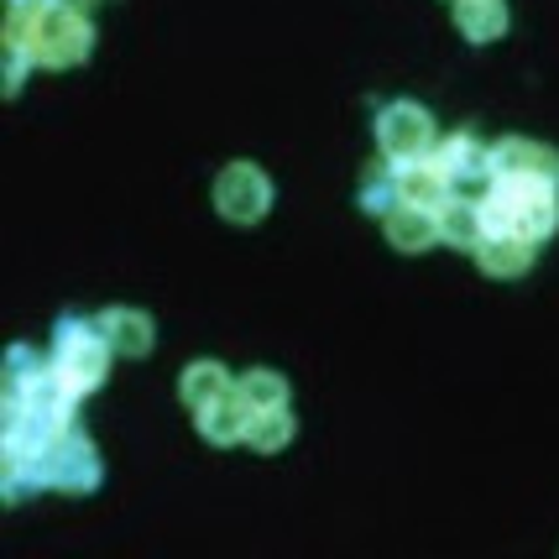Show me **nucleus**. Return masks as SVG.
I'll return each instance as SVG.
<instances>
[{"label":"nucleus","mask_w":559,"mask_h":559,"mask_svg":"<svg viewBox=\"0 0 559 559\" xmlns=\"http://www.w3.org/2000/svg\"><path fill=\"white\" fill-rule=\"evenodd\" d=\"M5 43H22L37 69H79L95 52V26L79 5L52 0L43 11H11L5 16Z\"/></svg>","instance_id":"nucleus-1"},{"label":"nucleus","mask_w":559,"mask_h":559,"mask_svg":"<svg viewBox=\"0 0 559 559\" xmlns=\"http://www.w3.org/2000/svg\"><path fill=\"white\" fill-rule=\"evenodd\" d=\"M481 215H487V236H523V241L544 246L559 230V183L497 173L487 183Z\"/></svg>","instance_id":"nucleus-2"},{"label":"nucleus","mask_w":559,"mask_h":559,"mask_svg":"<svg viewBox=\"0 0 559 559\" xmlns=\"http://www.w3.org/2000/svg\"><path fill=\"white\" fill-rule=\"evenodd\" d=\"M110 356H116V350L105 345L99 324H84V319H58V330H52V371H58L79 397H90V392L105 382Z\"/></svg>","instance_id":"nucleus-3"},{"label":"nucleus","mask_w":559,"mask_h":559,"mask_svg":"<svg viewBox=\"0 0 559 559\" xmlns=\"http://www.w3.org/2000/svg\"><path fill=\"white\" fill-rule=\"evenodd\" d=\"M439 142L435 116L414 105V99H392L377 110V146L388 152L392 163H408V157H429Z\"/></svg>","instance_id":"nucleus-4"},{"label":"nucleus","mask_w":559,"mask_h":559,"mask_svg":"<svg viewBox=\"0 0 559 559\" xmlns=\"http://www.w3.org/2000/svg\"><path fill=\"white\" fill-rule=\"evenodd\" d=\"M43 465H48V487L69 491V497H90V491H99V481H105L99 450L84 435H73V429H63V435L52 439Z\"/></svg>","instance_id":"nucleus-5"},{"label":"nucleus","mask_w":559,"mask_h":559,"mask_svg":"<svg viewBox=\"0 0 559 559\" xmlns=\"http://www.w3.org/2000/svg\"><path fill=\"white\" fill-rule=\"evenodd\" d=\"M215 210L230 225H257L272 210V178L257 163H230L215 178Z\"/></svg>","instance_id":"nucleus-6"},{"label":"nucleus","mask_w":559,"mask_h":559,"mask_svg":"<svg viewBox=\"0 0 559 559\" xmlns=\"http://www.w3.org/2000/svg\"><path fill=\"white\" fill-rule=\"evenodd\" d=\"M429 157L444 168L450 189H465V183H491V178H497V168H491V146L476 142V136H465V131H455V136H439Z\"/></svg>","instance_id":"nucleus-7"},{"label":"nucleus","mask_w":559,"mask_h":559,"mask_svg":"<svg viewBox=\"0 0 559 559\" xmlns=\"http://www.w3.org/2000/svg\"><path fill=\"white\" fill-rule=\"evenodd\" d=\"M491 168L512 173V178H549V183H559V152L544 142H528V136H502L491 146Z\"/></svg>","instance_id":"nucleus-8"},{"label":"nucleus","mask_w":559,"mask_h":559,"mask_svg":"<svg viewBox=\"0 0 559 559\" xmlns=\"http://www.w3.org/2000/svg\"><path fill=\"white\" fill-rule=\"evenodd\" d=\"M99 335H105V345H110L116 356L142 361V356H152V345H157V324H152L142 309H105V314H99Z\"/></svg>","instance_id":"nucleus-9"},{"label":"nucleus","mask_w":559,"mask_h":559,"mask_svg":"<svg viewBox=\"0 0 559 559\" xmlns=\"http://www.w3.org/2000/svg\"><path fill=\"white\" fill-rule=\"evenodd\" d=\"M251 408L241 403V392H225V397H215V403H204L199 408V435H204V444H246V435H251Z\"/></svg>","instance_id":"nucleus-10"},{"label":"nucleus","mask_w":559,"mask_h":559,"mask_svg":"<svg viewBox=\"0 0 559 559\" xmlns=\"http://www.w3.org/2000/svg\"><path fill=\"white\" fill-rule=\"evenodd\" d=\"M435 225H439V241L455 246V251H476V246L487 241V215H481V204H471V199H461V194H450L439 204Z\"/></svg>","instance_id":"nucleus-11"},{"label":"nucleus","mask_w":559,"mask_h":559,"mask_svg":"<svg viewBox=\"0 0 559 559\" xmlns=\"http://www.w3.org/2000/svg\"><path fill=\"white\" fill-rule=\"evenodd\" d=\"M382 236H388L392 251H408V257H418V251H429V246L439 241L435 210L397 204V210H388V215H382Z\"/></svg>","instance_id":"nucleus-12"},{"label":"nucleus","mask_w":559,"mask_h":559,"mask_svg":"<svg viewBox=\"0 0 559 559\" xmlns=\"http://www.w3.org/2000/svg\"><path fill=\"white\" fill-rule=\"evenodd\" d=\"M397 189H403V204H418V210H439L444 199L455 194L435 157H408V163H397Z\"/></svg>","instance_id":"nucleus-13"},{"label":"nucleus","mask_w":559,"mask_h":559,"mask_svg":"<svg viewBox=\"0 0 559 559\" xmlns=\"http://www.w3.org/2000/svg\"><path fill=\"white\" fill-rule=\"evenodd\" d=\"M476 262H481L487 277H523L534 267V241H523V236H487L476 246Z\"/></svg>","instance_id":"nucleus-14"},{"label":"nucleus","mask_w":559,"mask_h":559,"mask_svg":"<svg viewBox=\"0 0 559 559\" xmlns=\"http://www.w3.org/2000/svg\"><path fill=\"white\" fill-rule=\"evenodd\" d=\"M455 32L465 43H497L508 32V5L502 0H455Z\"/></svg>","instance_id":"nucleus-15"},{"label":"nucleus","mask_w":559,"mask_h":559,"mask_svg":"<svg viewBox=\"0 0 559 559\" xmlns=\"http://www.w3.org/2000/svg\"><path fill=\"white\" fill-rule=\"evenodd\" d=\"M178 392H183V403L189 408H204V403H215V397H225V392H236V382H230V371L219 361H194L183 377H178Z\"/></svg>","instance_id":"nucleus-16"},{"label":"nucleus","mask_w":559,"mask_h":559,"mask_svg":"<svg viewBox=\"0 0 559 559\" xmlns=\"http://www.w3.org/2000/svg\"><path fill=\"white\" fill-rule=\"evenodd\" d=\"M356 204H361L366 215H388V210H397V204H403V189H397V163H392V168H377V163H371V168L361 173V194H356Z\"/></svg>","instance_id":"nucleus-17"},{"label":"nucleus","mask_w":559,"mask_h":559,"mask_svg":"<svg viewBox=\"0 0 559 559\" xmlns=\"http://www.w3.org/2000/svg\"><path fill=\"white\" fill-rule=\"evenodd\" d=\"M236 392H241V403L251 408V414H267V408H288V382H283L277 371H267V366L246 371L241 382H236Z\"/></svg>","instance_id":"nucleus-18"},{"label":"nucleus","mask_w":559,"mask_h":559,"mask_svg":"<svg viewBox=\"0 0 559 559\" xmlns=\"http://www.w3.org/2000/svg\"><path fill=\"white\" fill-rule=\"evenodd\" d=\"M293 414L288 408H267V414L251 418V435H246V444L257 450V455H277V450H288L293 444Z\"/></svg>","instance_id":"nucleus-19"},{"label":"nucleus","mask_w":559,"mask_h":559,"mask_svg":"<svg viewBox=\"0 0 559 559\" xmlns=\"http://www.w3.org/2000/svg\"><path fill=\"white\" fill-rule=\"evenodd\" d=\"M26 69H32V52H26L22 43H5V95H11V99L22 95Z\"/></svg>","instance_id":"nucleus-20"},{"label":"nucleus","mask_w":559,"mask_h":559,"mask_svg":"<svg viewBox=\"0 0 559 559\" xmlns=\"http://www.w3.org/2000/svg\"><path fill=\"white\" fill-rule=\"evenodd\" d=\"M63 5H79V11H90V5H95V0H63Z\"/></svg>","instance_id":"nucleus-21"}]
</instances>
